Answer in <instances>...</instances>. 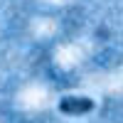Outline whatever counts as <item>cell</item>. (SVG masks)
Returning a JSON list of instances; mask_svg holds the SVG:
<instances>
[{"label":"cell","instance_id":"cell-1","mask_svg":"<svg viewBox=\"0 0 123 123\" xmlns=\"http://www.w3.org/2000/svg\"><path fill=\"white\" fill-rule=\"evenodd\" d=\"M59 111L67 116H81V113L94 111V101L86 96H64L59 101Z\"/></svg>","mask_w":123,"mask_h":123}]
</instances>
